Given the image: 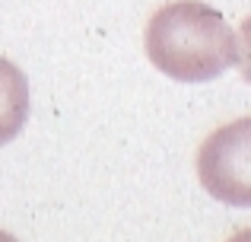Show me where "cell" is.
<instances>
[{
    "label": "cell",
    "mask_w": 251,
    "mask_h": 242,
    "mask_svg": "<svg viewBox=\"0 0 251 242\" xmlns=\"http://www.w3.org/2000/svg\"><path fill=\"white\" fill-rule=\"evenodd\" d=\"M147 54L172 80L207 83L239 61V38L220 10L201 0H175L147 23Z\"/></svg>",
    "instance_id": "cell-1"
},
{
    "label": "cell",
    "mask_w": 251,
    "mask_h": 242,
    "mask_svg": "<svg viewBox=\"0 0 251 242\" xmlns=\"http://www.w3.org/2000/svg\"><path fill=\"white\" fill-rule=\"evenodd\" d=\"M251 121H232L213 131L197 153V175L201 185L223 204L248 207L251 204Z\"/></svg>",
    "instance_id": "cell-2"
},
{
    "label": "cell",
    "mask_w": 251,
    "mask_h": 242,
    "mask_svg": "<svg viewBox=\"0 0 251 242\" xmlns=\"http://www.w3.org/2000/svg\"><path fill=\"white\" fill-rule=\"evenodd\" d=\"M29 118V80L13 61L0 57V147L10 143Z\"/></svg>",
    "instance_id": "cell-3"
},
{
    "label": "cell",
    "mask_w": 251,
    "mask_h": 242,
    "mask_svg": "<svg viewBox=\"0 0 251 242\" xmlns=\"http://www.w3.org/2000/svg\"><path fill=\"white\" fill-rule=\"evenodd\" d=\"M0 242H19V239H16V236H10L6 230H0Z\"/></svg>",
    "instance_id": "cell-4"
}]
</instances>
